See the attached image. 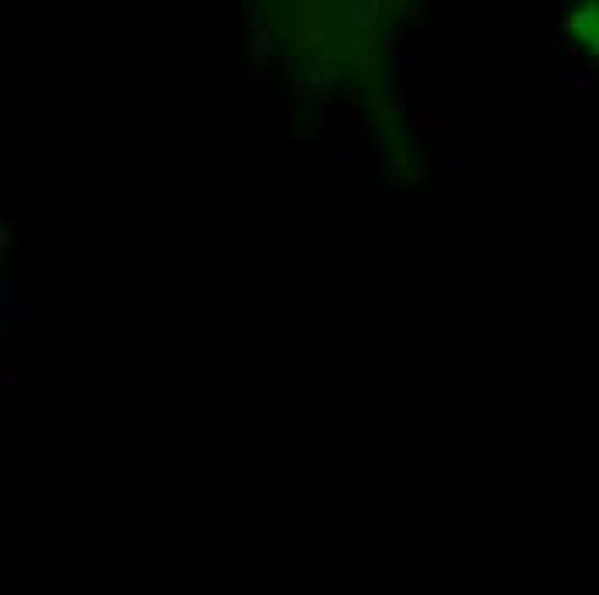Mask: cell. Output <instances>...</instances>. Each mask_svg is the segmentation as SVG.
<instances>
[{
	"mask_svg": "<svg viewBox=\"0 0 599 595\" xmlns=\"http://www.w3.org/2000/svg\"><path fill=\"white\" fill-rule=\"evenodd\" d=\"M362 179H365V169H362V165H352V190H355V193L362 190Z\"/></svg>",
	"mask_w": 599,
	"mask_h": 595,
	"instance_id": "8fae6325",
	"label": "cell"
},
{
	"mask_svg": "<svg viewBox=\"0 0 599 595\" xmlns=\"http://www.w3.org/2000/svg\"><path fill=\"white\" fill-rule=\"evenodd\" d=\"M399 159V138L390 131L383 141H372L369 152H365V162H376V165H390V162Z\"/></svg>",
	"mask_w": 599,
	"mask_h": 595,
	"instance_id": "277c9868",
	"label": "cell"
},
{
	"mask_svg": "<svg viewBox=\"0 0 599 595\" xmlns=\"http://www.w3.org/2000/svg\"><path fill=\"white\" fill-rule=\"evenodd\" d=\"M383 220H431V210H424V206H390V210H383Z\"/></svg>",
	"mask_w": 599,
	"mask_h": 595,
	"instance_id": "8992f818",
	"label": "cell"
},
{
	"mask_svg": "<svg viewBox=\"0 0 599 595\" xmlns=\"http://www.w3.org/2000/svg\"><path fill=\"white\" fill-rule=\"evenodd\" d=\"M386 66H390V73H393V76H403V73H406V59H403V55H390V59H386Z\"/></svg>",
	"mask_w": 599,
	"mask_h": 595,
	"instance_id": "9c48e42d",
	"label": "cell"
},
{
	"mask_svg": "<svg viewBox=\"0 0 599 595\" xmlns=\"http://www.w3.org/2000/svg\"><path fill=\"white\" fill-rule=\"evenodd\" d=\"M327 162L331 165H355V152H352V145L341 138L334 148H331V155H327Z\"/></svg>",
	"mask_w": 599,
	"mask_h": 595,
	"instance_id": "52a82bcc",
	"label": "cell"
},
{
	"mask_svg": "<svg viewBox=\"0 0 599 595\" xmlns=\"http://www.w3.org/2000/svg\"><path fill=\"white\" fill-rule=\"evenodd\" d=\"M444 162H448V183H451V190H462V145L458 141H451L444 148Z\"/></svg>",
	"mask_w": 599,
	"mask_h": 595,
	"instance_id": "5b68a950",
	"label": "cell"
},
{
	"mask_svg": "<svg viewBox=\"0 0 599 595\" xmlns=\"http://www.w3.org/2000/svg\"><path fill=\"white\" fill-rule=\"evenodd\" d=\"M530 48L534 52H548V4H534L530 7Z\"/></svg>",
	"mask_w": 599,
	"mask_h": 595,
	"instance_id": "7a4b0ae2",
	"label": "cell"
},
{
	"mask_svg": "<svg viewBox=\"0 0 599 595\" xmlns=\"http://www.w3.org/2000/svg\"><path fill=\"white\" fill-rule=\"evenodd\" d=\"M448 10H451V24H462V4H458V0H451V7H448Z\"/></svg>",
	"mask_w": 599,
	"mask_h": 595,
	"instance_id": "7c38bea8",
	"label": "cell"
},
{
	"mask_svg": "<svg viewBox=\"0 0 599 595\" xmlns=\"http://www.w3.org/2000/svg\"><path fill=\"white\" fill-rule=\"evenodd\" d=\"M406 55H431V45L427 41H410L406 45Z\"/></svg>",
	"mask_w": 599,
	"mask_h": 595,
	"instance_id": "30bf717a",
	"label": "cell"
},
{
	"mask_svg": "<svg viewBox=\"0 0 599 595\" xmlns=\"http://www.w3.org/2000/svg\"><path fill=\"white\" fill-rule=\"evenodd\" d=\"M269 52H273V38H269V31H255V35L248 38V48H245V55H248V80H252V73L259 76V66H266Z\"/></svg>",
	"mask_w": 599,
	"mask_h": 595,
	"instance_id": "6da1fadb",
	"label": "cell"
},
{
	"mask_svg": "<svg viewBox=\"0 0 599 595\" xmlns=\"http://www.w3.org/2000/svg\"><path fill=\"white\" fill-rule=\"evenodd\" d=\"M245 111H266V100L259 97V90H252V83H245V97H241Z\"/></svg>",
	"mask_w": 599,
	"mask_h": 595,
	"instance_id": "ba28073f",
	"label": "cell"
},
{
	"mask_svg": "<svg viewBox=\"0 0 599 595\" xmlns=\"http://www.w3.org/2000/svg\"><path fill=\"white\" fill-rule=\"evenodd\" d=\"M303 73H307V83L320 93V100H324V90H327V86H334V80H338V73H334V69H327V62H324V59H310V55L303 59Z\"/></svg>",
	"mask_w": 599,
	"mask_h": 595,
	"instance_id": "3957f363",
	"label": "cell"
}]
</instances>
